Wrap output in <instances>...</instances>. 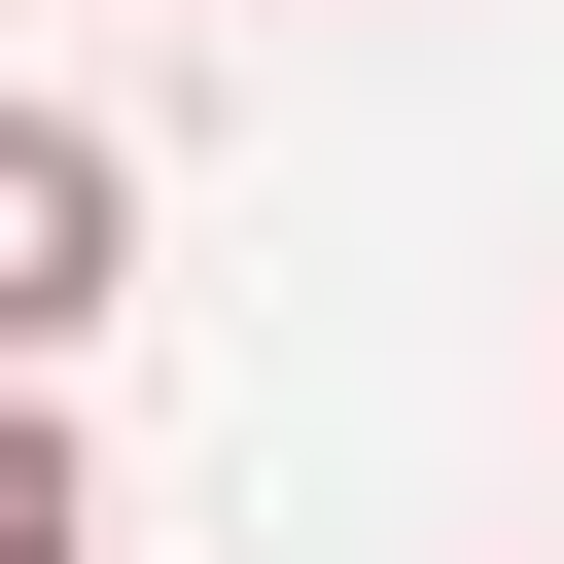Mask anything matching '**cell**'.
Here are the masks:
<instances>
[{
	"label": "cell",
	"mask_w": 564,
	"mask_h": 564,
	"mask_svg": "<svg viewBox=\"0 0 564 564\" xmlns=\"http://www.w3.org/2000/svg\"><path fill=\"white\" fill-rule=\"evenodd\" d=\"M106 282H141V141H106V106H0V388H35Z\"/></svg>",
	"instance_id": "1"
},
{
	"label": "cell",
	"mask_w": 564,
	"mask_h": 564,
	"mask_svg": "<svg viewBox=\"0 0 564 564\" xmlns=\"http://www.w3.org/2000/svg\"><path fill=\"white\" fill-rule=\"evenodd\" d=\"M0 564H106V458H70L35 388H0Z\"/></svg>",
	"instance_id": "2"
}]
</instances>
